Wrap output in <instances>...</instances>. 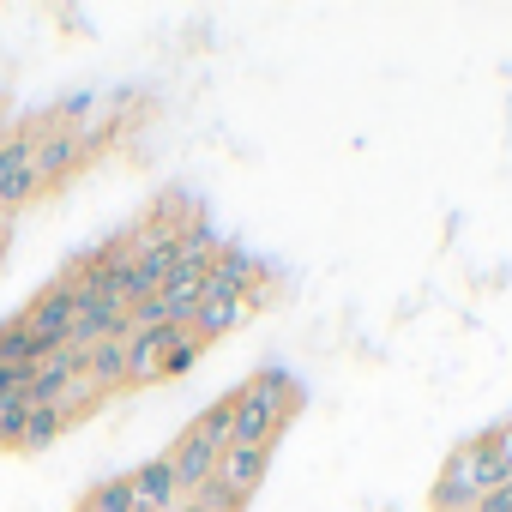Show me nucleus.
I'll return each instance as SVG.
<instances>
[{
	"mask_svg": "<svg viewBox=\"0 0 512 512\" xmlns=\"http://www.w3.org/2000/svg\"><path fill=\"white\" fill-rule=\"evenodd\" d=\"M296 410H302V386L284 368L253 374L247 386L229 392V416H235L229 422V446H260V452H272Z\"/></svg>",
	"mask_w": 512,
	"mask_h": 512,
	"instance_id": "f257e3e1",
	"label": "nucleus"
},
{
	"mask_svg": "<svg viewBox=\"0 0 512 512\" xmlns=\"http://www.w3.org/2000/svg\"><path fill=\"white\" fill-rule=\"evenodd\" d=\"M494 482H506V458H500L494 434L464 440V446L440 464V482H434L428 506H434V512H476V500H482Z\"/></svg>",
	"mask_w": 512,
	"mask_h": 512,
	"instance_id": "f03ea898",
	"label": "nucleus"
},
{
	"mask_svg": "<svg viewBox=\"0 0 512 512\" xmlns=\"http://www.w3.org/2000/svg\"><path fill=\"white\" fill-rule=\"evenodd\" d=\"M19 326H25V338L49 356V350H67L73 344V284L61 278V284H49L25 314H19Z\"/></svg>",
	"mask_w": 512,
	"mask_h": 512,
	"instance_id": "7ed1b4c3",
	"label": "nucleus"
},
{
	"mask_svg": "<svg viewBox=\"0 0 512 512\" xmlns=\"http://www.w3.org/2000/svg\"><path fill=\"white\" fill-rule=\"evenodd\" d=\"M85 157H91V139H85V133H73V127H61V121L49 115V127L37 133V151H31V169L43 175V187H49V181H61V175H73Z\"/></svg>",
	"mask_w": 512,
	"mask_h": 512,
	"instance_id": "20e7f679",
	"label": "nucleus"
},
{
	"mask_svg": "<svg viewBox=\"0 0 512 512\" xmlns=\"http://www.w3.org/2000/svg\"><path fill=\"white\" fill-rule=\"evenodd\" d=\"M127 482H133V506H139V512H175V506L187 500V494H181V482H175L169 452H157V458L133 464V470H127Z\"/></svg>",
	"mask_w": 512,
	"mask_h": 512,
	"instance_id": "39448f33",
	"label": "nucleus"
},
{
	"mask_svg": "<svg viewBox=\"0 0 512 512\" xmlns=\"http://www.w3.org/2000/svg\"><path fill=\"white\" fill-rule=\"evenodd\" d=\"M187 338V326H151V332H133L127 338V386H151L163 380V350Z\"/></svg>",
	"mask_w": 512,
	"mask_h": 512,
	"instance_id": "423d86ee",
	"label": "nucleus"
},
{
	"mask_svg": "<svg viewBox=\"0 0 512 512\" xmlns=\"http://www.w3.org/2000/svg\"><path fill=\"white\" fill-rule=\"evenodd\" d=\"M169 464H175V482H181V494H187V500H193L205 482H217V446H211V440H199L193 428L169 446Z\"/></svg>",
	"mask_w": 512,
	"mask_h": 512,
	"instance_id": "0eeeda50",
	"label": "nucleus"
},
{
	"mask_svg": "<svg viewBox=\"0 0 512 512\" xmlns=\"http://www.w3.org/2000/svg\"><path fill=\"white\" fill-rule=\"evenodd\" d=\"M266 470H272V452H260V446H223L217 452V482L241 500L266 482Z\"/></svg>",
	"mask_w": 512,
	"mask_h": 512,
	"instance_id": "6e6552de",
	"label": "nucleus"
},
{
	"mask_svg": "<svg viewBox=\"0 0 512 512\" xmlns=\"http://www.w3.org/2000/svg\"><path fill=\"white\" fill-rule=\"evenodd\" d=\"M253 284H260L253 260H247L241 247H229V241H223V253H217V260L205 266V296H247Z\"/></svg>",
	"mask_w": 512,
	"mask_h": 512,
	"instance_id": "1a4fd4ad",
	"label": "nucleus"
},
{
	"mask_svg": "<svg viewBox=\"0 0 512 512\" xmlns=\"http://www.w3.org/2000/svg\"><path fill=\"white\" fill-rule=\"evenodd\" d=\"M85 380L109 398V392H121L127 386V338H103V344H91L85 350Z\"/></svg>",
	"mask_w": 512,
	"mask_h": 512,
	"instance_id": "9d476101",
	"label": "nucleus"
},
{
	"mask_svg": "<svg viewBox=\"0 0 512 512\" xmlns=\"http://www.w3.org/2000/svg\"><path fill=\"white\" fill-rule=\"evenodd\" d=\"M241 320H247V296H205L187 332H193L199 344H211V338H223V332H235Z\"/></svg>",
	"mask_w": 512,
	"mask_h": 512,
	"instance_id": "9b49d317",
	"label": "nucleus"
},
{
	"mask_svg": "<svg viewBox=\"0 0 512 512\" xmlns=\"http://www.w3.org/2000/svg\"><path fill=\"white\" fill-rule=\"evenodd\" d=\"M61 428H67V416H61V410H49V404H31V422H25V440H19V452H49V446L61 440Z\"/></svg>",
	"mask_w": 512,
	"mask_h": 512,
	"instance_id": "f8f14e48",
	"label": "nucleus"
},
{
	"mask_svg": "<svg viewBox=\"0 0 512 512\" xmlns=\"http://www.w3.org/2000/svg\"><path fill=\"white\" fill-rule=\"evenodd\" d=\"M79 512H139V506H133V482H127V476H103V482L79 500Z\"/></svg>",
	"mask_w": 512,
	"mask_h": 512,
	"instance_id": "ddd939ff",
	"label": "nucleus"
},
{
	"mask_svg": "<svg viewBox=\"0 0 512 512\" xmlns=\"http://www.w3.org/2000/svg\"><path fill=\"white\" fill-rule=\"evenodd\" d=\"M25 422H31V398H25V392L0 398V452H19V440H25Z\"/></svg>",
	"mask_w": 512,
	"mask_h": 512,
	"instance_id": "4468645a",
	"label": "nucleus"
},
{
	"mask_svg": "<svg viewBox=\"0 0 512 512\" xmlns=\"http://www.w3.org/2000/svg\"><path fill=\"white\" fill-rule=\"evenodd\" d=\"M97 404H103V392H97V386H91L85 374H73V380H67L61 392H55V404H49V410H61V416L73 422V416H85V410H97Z\"/></svg>",
	"mask_w": 512,
	"mask_h": 512,
	"instance_id": "2eb2a0df",
	"label": "nucleus"
},
{
	"mask_svg": "<svg viewBox=\"0 0 512 512\" xmlns=\"http://www.w3.org/2000/svg\"><path fill=\"white\" fill-rule=\"evenodd\" d=\"M199 356H205V344L187 332V338H175L169 350H163V380H175V374H187V368H199Z\"/></svg>",
	"mask_w": 512,
	"mask_h": 512,
	"instance_id": "dca6fc26",
	"label": "nucleus"
},
{
	"mask_svg": "<svg viewBox=\"0 0 512 512\" xmlns=\"http://www.w3.org/2000/svg\"><path fill=\"white\" fill-rule=\"evenodd\" d=\"M229 422H235V416H229V398H223V404H211V410H199V422H193V434H199V440H211V446L223 452V446H229Z\"/></svg>",
	"mask_w": 512,
	"mask_h": 512,
	"instance_id": "f3484780",
	"label": "nucleus"
},
{
	"mask_svg": "<svg viewBox=\"0 0 512 512\" xmlns=\"http://www.w3.org/2000/svg\"><path fill=\"white\" fill-rule=\"evenodd\" d=\"M193 500H199V506H211V512H247V500H241V494H229L223 482H205Z\"/></svg>",
	"mask_w": 512,
	"mask_h": 512,
	"instance_id": "a211bd4d",
	"label": "nucleus"
},
{
	"mask_svg": "<svg viewBox=\"0 0 512 512\" xmlns=\"http://www.w3.org/2000/svg\"><path fill=\"white\" fill-rule=\"evenodd\" d=\"M476 512H512V476H506V482H494V488L476 500Z\"/></svg>",
	"mask_w": 512,
	"mask_h": 512,
	"instance_id": "6ab92c4d",
	"label": "nucleus"
},
{
	"mask_svg": "<svg viewBox=\"0 0 512 512\" xmlns=\"http://www.w3.org/2000/svg\"><path fill=\"white\" fill-rule=\"evenodd\" d=\"M494 446H500V458H506V476H512V428H500V434H494Z\"/></svg>",
	"mask_w": 512,
	"mask_h": 512,
	"instance_id": "aec40b11",
	"label": "nucleus"
},
{
	"mask_svg": "<svg viewBox=\"0 0 512 512\" xmlns=\"http://www.w3.org/2000/svg\"><path fill=\"white\" fill-rule=\"evenodd\" d=\"M7 241H13V217H7V211H0V247H7Z\"/></svg>",
	"mask_w": 512,
	"mask_h": 512,
	"instance_id": "412c9836",
	"label": "nucleus"
},
{
	"mask_svg": "<svg viewBox=\"0 0 512 512\" xmlns=\"http://www.w3.org/2000/svg\"><path fill=\"white\" fill-rule=\"evenodd\" d=\"M175 512H211V506H199V500H181V506H175Z\"/></svg>",
	"mask_w": 512,
	"mask_h": 512,
	"instance_id": "4be33fe9",
	"label": "nucleus"
},
{
	"mask_svg": "<svg viewBox=\"0 0 512 512\" xmlns=\"http://www.w3.org/2000/svg\"><path fill=\"white\" fill-rule=\"evenodd\" d=\"M7 139H13V133H7V121H0V151H7Z\"/></svg>",
	"mask_w": 512,
	"mask_h": 512,
	"instance_id": "5701e85b",
	"label": "nucleus"
}]
</instances>
